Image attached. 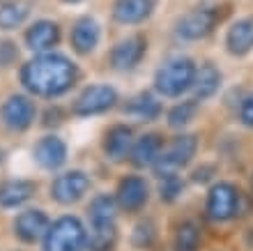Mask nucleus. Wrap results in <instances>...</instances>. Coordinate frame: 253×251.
Here are the masks:
<instances>
[{"label":"nucleus","instance_id":"obj_23","mask_svg":"<svg viewBox=\"0 0 253 251\" xmlns=\"http://www.w3.org/2000/svg\"><path fill=\"white\" fill-rule=\"evenodd\" d=\"M118 245V226L115 221H104V224H90V235H87V249L90 251H113Z\"/></svg>","mask_w":253,"mask_h":251},{"label":"nucleus","instance_id":"obj_20","mask_svg":"<svg viewBox=\"0 0 253 251\" xmlns=\"http://www.w3.org/2000/svg\"><path fill=\"white\" fill-rule=\"evenodd\" d=\"M221 81H223V76H221V72L212 65V62L200 65L198 69H196V79H193V86H191L193 100L198 101V104H200V101L212 100L214 95L219 93Z\"/></svg>","mask_w":253,"mask_h":251},{"label":"nucleus","instance_id":"obj_19","mask_svg":"<svg viewBox=\"0 0 253 251\" xmlns=\"http://www.w3.org/2000/svg\"><path fill=\"white\" fill-rule=\"evenodd\" d=\"M133 146V132L131 127L126 125H113L106 132V139H104V152H106V159L120 164L129 157Z\"/></svg>","mask_w":253,"mask_h":251},{"label":"nucleus","instance_id":"obj_2","mask_svg":"<svg viewBox=\"0 0 253 251\" xmlns=\"http://www.w3.org/2000/svg\"><path fill=\"white\" fill-rule=\"evenodd\" d=\"M196 62L187 55H175V58L166 60L164 65L154 74V90L161 97L168 100H177L184 93H189L196 79Z\"/></svg>","mask_w":253,"mask_h":251},{"label":"nucleus","instance_id":"obj_24","mask_svg":"<svg viewBox=\"0 0 253 251\" xmlns=\"http://www.w3.org/2000/svg\"><path fill=\"white\" fill-rule=\"evenodd\" d=\"M200 249V226L196 221H182L173 238V251H198Z\"/></svg>","mask_w":253,"mask_h":251},{"label":"nucleus","instance_id":"obj_30","mask_svg":"<svg viewBox=\"0 0 253 251\" xmlns=\"http://www.w3.org/2000/svg\"><path fill=\"white\" fill-rule=\"evenodd\" d=\"M237 120H240L242 127H247V129H253V90L242 97L240 111H237Z\"/></svg>","mask_w":253,"mask_h":251},{"label":"nucleus","instance_id":"obj_4","mask_svg":"<svg viewBox=\"0 0 253 251\" xmlns=\"http://www.w3.org/2000/svg\"><path fill=\"white\" fill-rule=\"evenodd\" d=\"M85 245V226L81 224V219L72 217V214L48 224L46 233H44V251H81Z\"/></svg>","mask_w":253,"mask_h":251},{"label":"nucleus","instance_id":"obj_12","mask_svg":"<svg viewBox=\"0 0 253 251\" xmlns=\"http://www.w3.org/2000/svg\"><path fill=\"white\" fill-rule=\"evenodd\" d=\"M226 51L233 58H244L253 51V16L237 19L226 33Z\"/></svg>","mask_w":253,"mask_h":251},{"label":"nucleus","instance_id":"obj_13","mask_svg":"<svg viewBox=\"0 0 253 251\" xmlns=\"http://www.w3.org/2000/svg\"><path fill=\"white\" fill-rule=\"evenodd\" d=\"M48 228V217L44 210H26L21 212L16 221H14V233L21 242L33 245L40 238H44V233Z\"/></svg>","mask_w":253,"mask_h":251},{"label":"nucleus","instance_id":"obj_34","mask_svg":"<svg viewBox=\"0 0 253 251\" xmlns=\"http://www.w3.org/2000/svg\"><path fill=\"white\" fill-rule=\"evenodd\" d=\"M65 2H72V5H76V2H81V0H65Z\"/></svg>","mask_w":253,"mask_h":251},{"label":"nucleus","instance_id":"obj_27","mask_svg":"<svg viewBox=\"0 0 253 251\" xmlns=\"http://www.w3.org/2000/svg\"><path fill=\"white\" fill-rule=\"evenodd\" d=\"M28 5L26 2H5L0 7V30H16L26 21Z\"/></svg>","mask_w":253,"mask_h":251},{"label":"nucleus","instance_id":"obj_15","mask_svg":"<svg viewBox=\"0 0 253 251\" xmlns=\"http://www.w3.org/2000/svg\"><path fill=\"white\" fill-rule=\"evenodd\" d=\"M101 40V28L92 16H83L72 28V47L79 55H90Z\"/></svg>","mask_w":253,"mask_h":251},{"label":"nucleus","instance_id":"obj_11","mask_svg":"<svg viewBox=\"0 0 253 251\" xmlns=\"http://www.w3.org/2000/svg\"><path fill=\"white\" fill-rule=\"evenodd\" d=\"M2 120L12 132H26L35 120L33 101L23 95H12L2 106Z\"/></svg>","mask_w":253,"mask_h":251},{"label":"nucleus","instance_id":"obj_1","mask_svg":"<svg viewBox=\"0 0 253 251\" xmlns=\"http://www.w3.org/2000/svg\"><path fill=\"white\" fill-rule=\"evenodd\" d=\"M79 69L60 53H42L21 69V83L37 97L55 100L76 83Z\"/></svg>","mask_w":253,"mask_h":251},{"label":"nucleus","instance_id":"obj_8","mask_svg":"<svg viewBox=\"0 0 253 251\" xmlns=\"http://www.w3.org/2000/svg\"><path fill=\"white\" fill-rule=\"evenodd\" d=\"M90 189V178L83 171H67L53 180L51 185V199L60 205L79 203Z\"/></svg>","mask_w":253,"mask_h":251},{"label":"nucleus","instance_id":"obj_17","mask_svg":"<svg viewBox=\"0 0 253 251\" xmlns=\"http://www.w3.org/2000/svg\"><path fill=\"white\" fill-rule=\"evenodd\" d=\"M154 12V0H115L113 19L122 26H138Z\"/></svg>","mask_w":253,"mask_h":251},{"label":"nucleus","instance_id":"obj_25","mask_svg":"<svg viewBox=\"0 0 253 251\" xmlns=\"http://www.w3.org/2000/svg\"><path fill=\"white\" fill-rule=\"evenodd\" d=\"M115 210H118V203H115V199H111L108 194H97V196L90 201V210H87L90 224L115 221Z\"/></svg>","mask_w":253,"mask_h":251},{"label":"nucleus","instance_id":"obj_32","mask_svg":"<svg viewBox=\"0 0 253 251\" xmlns=\"http://www.w3.org/2000/svg\"><path fill=\"white\" fill-rule=\"evenodd\" d=\"M214 173H216V168H214L212 164H203L200 168H196L191 175V180L196 182V185H205V182H210V180L214 178Z\"/></svg>","mask_w":253,"mask_h":251},{"label":"nucleus","instance_id":"obj_10","mask_svg":"<svg viewBox=\"0 0 253 251\" xmlns=\"http://www.w3.org/2000/svg\"><path fill=\"white\" fill-rule=\"evenodd\" d=\"M147 51V40L143 35H131L126 40L118 42L111 51V65L118 72H131L140 65V60Z\"/></svg>","mask_w":253,"mask_h":251},{"label":"nucleus","instance_id":"obj_33","mask_svg":"<svg viewBox=\"0 0 253 251\" xmlns=\"http://www.w3.org/2000/svg\"><path fill=\"white\" fill-rule=\"evenodd\" d=\"M60 120H62L60 108H48V111L44 113V125H46V127H51V125H60Z\"/></svg>","mask_w":253,"mask_h":251},{"label":"nucleus","instance_id":"obj_16","mask_svg":"<svg viewBox=\"0 0 253 251\" xmlns=\"http://www.w3.org/2000/svg\"><path fill=\"white\" fill-rule=\"evenodd\" d=\"M58 42H60V28H58V23H53L48 19L35 21L26 33V44L35 53H46Z\"/></svg>","mask_w":253,"mask_h":251},{"label":"nucleus","instance_id":"obj_35","mask_svg":"<svg viewBox=\"0 0 253 251\" xmlns=\"http://www.w3.org/2000/svg\"><path fill=\"white\" fill-rule=\"evenodd\" d=\"M251 192H253V173H251Z\"/></svg>","mask_w":253,"mask_h":251},{"label":"nucleus","instance_id":"obj_9","mask_svg":"<svg viewBox=\"0 0 253 251\" xmlns=\"http://www.w3.org/2000/svg\"><path fill=\"white\" fill-rule=\"evenodd\" d=\"M150 201V187H147L145 178L140 175H126L120 180L118 192H115V203L125 212H138L143 210Z\"/></svg>","mask_w":253,"mask_h":251},{"label":"nucleus","instance_id":"obj_31","mask_svg":"<svg viewBox=\"0 0 253 251\" xmlns=\"http://www.w3.org/2000/svg\"><path fill=\"white\" fill-rule=\"evenodd\" d=\"M19 58V49L16 44L9 40H0V67L5 69V67H12Z\"/></svg>","mask_w":253,"mask_h":251},{"label":"nucleus","instance_id":"obj_7","mask_svg":"<svg viewBox=\"0 0 253 251\" xmlns=\"http://www.w3.org/2000/svg\"><path fill=\"white\" fill-rule=\"evenodd\" d=\"M118 104V93L115 88L106 86V83H94V86L85 88L79 95V100L74 101V115L79 118H92V115H101L108 113Z\"/></svg>","mask_w":253,"mask_h":251},{"label":"nucleus","instance_id":"obj_29","mask_svg":"<svg viewBox=\"0 0 253 251\" xmlns=\"http://www.w3.org/2000/svg\"><path fill=\"white\" fill-rule=\"evenodd\" d=\"M154 238H157V231L152 221H140L131 233V245L136 249H150L154 245Z\"/></svg>","mask_w":253,"mask_h":251},{"label":"nucleus","instance_id":"obj_3","mask_svg":"<svg viewBox=\"0 0 253 251\" xmlns=\"http://www.w3.org/2000/svg\"><path fill=\"white\" fill-rule=\"evenodd\" d=\"M242 212V194L233 182H214L207 192L205 201V214L214 224H228L240 217Z\"/></svg>","mask_w":253,"mask_h":251},{"label":"nucleus","instance_id":"obj_22","mask_svg":"<svg viewBox=\"0 0 253 251\" xmlns=\"http://www.w3.org/2000/svg\"><path fill=\"white\" fill-rule=\"evenodd\" d=\"M161 111H164V108H161V101L150 93L136 95V97H131L125 106L126 115H131V118H136V120H143V122L157 120L161 115Z\"/></svg>","mask_w":253,"mask_h":251},{"label":"nucleus","instance_id":"obj_14","mask_svg":"<svg viewBox=\"0 0 253 251\" xmlns=\"http://www.w3.org/2000/svg\"><path fill=\"white\" fill-rule=\"evenodd\" d=\"M33 159L46 171H58L67 161V143L58 136H44L35 146Z\"/></svg>","mask_w":253,"mask_h":251},{"label":"nucleus","instance_id":"obj_18","mask_svg":"<svg viewBox=\"0 0 253 251\" xmlns=\"http://www.w3.org/2000/svg\"><path fill=\"white\" fill-rule=\"evenodd\" d=\"M164 150V139L159 134H143L138 141H133L131 152H129V159L136 168H152V164L157 161V157Z\"/></svg>","mask_w":253,"mask_h":251},{"label":"nucleus","instance_id":"obj_21","mask_svg":"<svg viewBox=\"0 0 253 251\" xmlns=\"http://www.w3.org/2000/svg\"><path fill=\"white\" fill-rule=\"evenodd\" d=\"M37 192V185L30 182V180L16 178V180H7L0 185V207L5 210H12V207H19L26 201H30Z\"/></svg>","mask_w":253,"mask_h":251},{"label":"nucleus","instance_id":"obj_6","mask_svg":"<svg viewBox=\"0 0 253 251\" xmlns=\"http://www.w3.org/2000/svg\"><path fill=\"white\" fill-rule=\"evenodd\" d=\"M219 21H221V14L214 7H198V9L187 12L177 21L175 33L184 42H200L205 40L207 35L214 33V28H216Z\"/></svg>","mask_w":253,"mask_h":251},{"label":"nucleus","instance_id":"obj_28","mask_svg":"<svg viewBox=\"0 0 253 251\" xmlns=\"http://www.w3.org/2000/svg\"><path fill=\"white\" fill-rule=\"evenodd\" d=\"M182 194H184V182H182V178L177 173L159 178V199L164 203H175Z\"/></svg>","mask_w":253,"mask_h":251},{"label":"nucleus","instance_id":"obj_26","mask_svg":"<svg viewBox=\"0 0 253 251\" xmlns=\"http://www.w3.org/2000/svg\"><path fill=\"white\" fill-rule=\"evenodd\" d=\"M196 115H198V101L184 100L168 111V127L170 129H184L196 120Z\"/></svg>","mask_w":253,"mask_h":251},{"label":"nucleus","instance_id":"obj_5","mask_svg":"<svg viewBox=\"0 0 253 251\" xmlns=\"http://www.w3.org/2000/svg\"><path fill=\"white\" fill-rule=\"evenodd\" d=\"M196 152H198V136L180 134L177 139H173L170 146L161 150V154L152 164V171L157 173V178H164V175H170V173H180L182 168H187L193 161Z\"/></svg>","mask_w":253,"mask_h":251}]
</instances>
